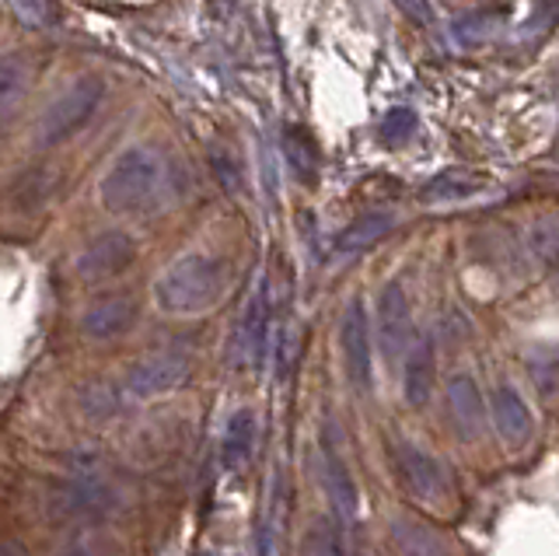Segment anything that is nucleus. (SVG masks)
I'll return each mask as SVG.
<instances>
[{"instance_id": "nucleus-1", "label": "nucleus", "mask_w": 559, "mask_h": 556, "mask_svg": "<svg viewBox=\"0 0 559 556\" xmlns=\"http://www.w3.org/2000/svg\"><path fill=\"white\" fill-rule=\"evenodd\" d=\"M227 287V263L217 256H182L171 263L154 287V298L168 316H200L214 308Z\"/></svg>"}, {"instance_id": "nucleus-2", "label": "nucleus", "mask_w": 559, "mask_h": 556, "mask_svg": "<svg viewBox=\"0 0 559 556\" xmlns=\"http://www.w3.org/2000/svg\"><path fill=\"white\" fill-rule=\"evenodd\" d=\"M165 186V165L147 147H130L112 162L102 179V200L116 214L147 211Z\"/></svg>"}, {"instance_id": "nucleus-3", "label": "nucleus", "mask_w": 559, "mask_h": 556, "mask_svg": "<svg viewBox=\"0 0 559 556\" xmlns=\"http://www.w3.org/2000/svg\"><path fill=\"white\" fill-rule=\"evenodd\" d=\"M105 95V84L98 78H81L67 95H60L43 116L39 141L43 144H63L67 137H74L87 119L95 116L98 102Z\"/></svg>"}, {"instance_id": "nucleus-4", "label": "nucleus", "mask_w": 559, "mask_h": 556, "mask_svg": "<svg viewBox=\"0 0 559 556\" xmlns=\"http://www.w3.org/2000/svg\"><path fill=\"white\" fill-rule=\"evenodd\" d=\"M413 340H416V326H413L406 287L392 281L378 294V343H381L384 360L395 364L399 357H406Z\"/></svg>"}, {"instance_id": "nucleus-5", "label": "nucleus", "mask_w": 559, "mask_h": 556, "mask_svg": "<svg viewBox=\"0 0 559 556\" xmlns=\"http://www.w3.org/2000/svg\"><path fill=\"white\" fill-rule=\"evenodd\" d=\"M340 351L346 364V378L357 392H371V322L364 301H349L340 326Z\"/></svg>"}, {"instance_id": "nucleus-6", "label": "nucleus", "mask_w": 559, "mask_h": 556, "mask_svg": "<svg viewBox=\"0 0 559 556\" xmlns=\"http://www.w3.org/2000/svg\"><path fill=\"white\" fill-rule=\"evenodd\" d=\"M133 259H136V241L127 232H105L84 246L78 259V273L84 281L102 284L119 276L127 267H133Z\"/></svg>"}, {"instance_id": "nucleus-7", "label": "nucleus", "mask_w": 559, "mask_h": 556, "mask_svg": "<svg viewBox=\"0 0 559 556\" xmlns=\"http://www.w3.org/2000/svg\"><path fill=\"white\" fill-rule=\"evenodd\" d=\"M392 469H395V483L402 490L419 500L437 497V490L444 486V473H441V465H437V459L430 451L416 448L409 441H399L392 448Z\"/></svg>"}, {"instance_id": "nucleus-8", "label": "nucleus", "mask_w": 559, "mask_h": 556, "mask_svg": "<svg viewBox=\"0 0 559 556\" xmlns=\"http://www.w3.org/2000/svg\"><path fill=\"white\" fill-rule=\"evenodd\" d=\"M322 473H325V490L336 504V511L343 518H354L360 508V497H357V483L349 476V465L343 459V451L336 445V430L325 427L322 430Z\"/></svg>"}, {"instance_id": "nucleus-9", "label": "nucleus", "mask_w": 559, "mask_h": 556, "mask_svg": "<svg viewBox=\"0 0 559 556\" xmlns=\"http://www.w3.org/2000/svg\"><path fill=\"white\" fill-rule=\"evenodd\" d=\"M489 410H493V427L507 448H524L532 441L535 421H532L528 403L518 395V389H511V386L493 389V395H489Z\"/></svg>"}, {"instance_id": "nucleus-10", "label": "nucleus", "mask_w": 559, "mask_h": 556, "mask_svg": "<svg viewBox=\"0 0 559 556\" xmlns=\"http://www.w3.org/2000/svg\"><path fill=\"white\" fill-rule=\"evenodd\" d=\"M189 378V357L186 354H154L140 360L130 371V389L136 395H162L179 389Z\"/></svg>"}, {"instance_id": "nucleus-11", "label": "nucleus", "mask_w": 559, "mask_h": 556, "mask_svg": "<svg viewBox=\"0 0 559 556\" xmlns=\"http://www.w3.org/2000/svg\"><path fill=\"white\" fill-rule=\"evenodd\" d=\"M266 333H270V287L262 284L249 298V305H245V316L238 322V343H235L238 364H259L262 360Z\"/></svg>"}, {"instance_id": "nucleus-12", "label": "nucleus", "mask_w": 559, "mask_h": 556, "mask_svg": "<svg viewBox=\"0 0 559 556\" xmlns=\"http://www.w3.org/2000/svg\"><path fill=\"white\" fill-rule=\"evenodd\" d=\"M136 322V301L130 294H109V298L95 301L84 316V333L92 340H116L127 336Z\"/></svg>"}, {"instance_id": "nucleus-13", "label": "nucleus", "mask_w": 559, "mask_h": 556, "mask_svg": "<svg viewBox=\"0 0 559 556\" xmlns=\"http://www.w3.org/2000/svg\"><path fill=\"white\" fill-rule=\"evenodd\" d=\"M448 410L451 424L462 438H476L483 430V392L472 375H454L448 381Z\"/></svg>"}, {"instance_id": "nucleus-14", "label": "nucleus", "mask_w": 559, "mask_h": 556, "mask_svg": "<svg viewBox=\"0 0 559 556\" xmlns=\"http://www.w3.org/2000/svg\"><path fill=\"white\" fill-rule=\"evenodd\" d=\"M433 375H437V357L430 340H413L406 354V368H402V392H406L409 406H424L433 395Z\"/></svg>"}, {"instance_id": "nucleus-15", "label": "nucleus", "mask_w": 559, "mask_h": 556, "mask_svg": "<svg viewBox=\"0 0 559 556\" xmlns=\"http://www.w3.org/2000/svg\"><path fill=\"white\" fill-rule=\"evenodd\" d=\"M486 186H489V179L483 176V171H476V168H444V171H437L430 182H424L419 197H424V203L468 200V197L483 193Z\"/></svg>"}, {"instance_id": "nucleus-16", "label": "nucleus", "mask_w": 559, "mask_h": 556, "mask_svg": "<svg viewBox=\"0 0 559 556\" xmlns=\"http://www.w3.org/2000/svg\"><path fill=\"white\" fill-rule=\"evenodd\" d=\"M395 228V217L392 214H384V211H371V214H360L346 224V228L340 232L336 238V249L343 256H360L367 249H374L378 241H384L392 235Z\"/></svg>"}, {"instance_id": "nucleus-17", "label": "nucleus", "mask_w": 559, "mask_h": 556, "mask_svg": "<svg viewBox=\"0 0 559 556\" xmlns=\"http://www.w3.org/2000/svg\"><path fill=\"white\" fill-rule=\"evenodd\" d=\"M252 448H255V416L252 410H238L224 427V441H221L224 469H241L252 459Z\"/></svg>"}, {"instance_id": "nucleus-18", "label": "nucleus", "mask_w": 559, "mask_h": 556, "mask_svg": "<svg viewBox=\"0 0 559 556\" xmlns=\"http://www.w3.org/2000/svg\"><path fill=\"white\" fill-rule=\"evenodd\" d=\"M284 154H287V165L294 168V176L305 186H314V179H319V144H314L311 130L287 127L284 130Z\"/></svg>"}, {"instance_id": "nucleus-19", "label": "nucleus", "mask_w": 559, "mask_h": 556, "mask_svg": "<svg viewBox=\"0 0 559 556\" xmlns=\"http://www.w3.org/2000/svg\"><path fill=\"white\" fill-rule=\"evenodd\" d=\"M25 81H28V60L25 57H8L0 60V113H8L17 95L25 92Z\"/></svg>"}, {"instance_id": "nucleus-20", "label": "nucleus", "mask_w": 559, "mask_h": 556, "mask_svg": "<svg viewBox=\"0 0 559 556\" xmlns=\"http://www.w3.org/2000/svg\"><path fill=\"white\" fill-rule=\"evenodd\" d=\"M413 133H416V113L413 109H392L378 127V137L384 144H406Z\"/></svg>"}, {"instance_id": "nucleus-21", "label": "nucleus", "mask_w": 559, "mask_h": 556, "mask_svg": "<svg viewBox=\"0 0 559 556\" xmlns=\"http://www.w3.org/2000/svg\"><path fill=\"white\" fill-rule=\"evenodd\" d=\"M535 249L542 256V263H546L552 284L559 287V232H538L535 235Z\"/></svg>"}, {"instance_id": "nucleus-22", "label": "nucleus", "mask_w": 559, "mask_h": 556, "mask_svg": "<svg viewBox=\"0 0 559 556\" xmlns=\"http://www.w3.org/2000/svg\"><path fill=\"white\" fill-rule=\"evenodd\" d=\"M395 8L399 14H406V19L419 28H427L433 25V8H430V0H395Z\"/></svg>"}]
</instances>
